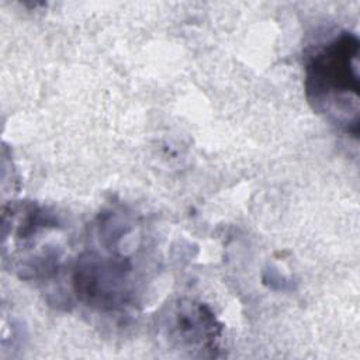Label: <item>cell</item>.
Instances as JSON below:
<instances>
[{
    "label": "cell",
    "instance_id": "3",
    "mask_svg": "<svg viewBox=\"0 0 360 360\" xmlns=\"http://www.w3.org/2000/svg\"><path fill=\"white\" fill-rule=\"evenodd\" d=\"M129 264L118 257L87 253L79 259L73 284L77 295L101 308H117L127 300Z\"/></svg>",
    "mask_w": 360,
    "mask_h": 360
},
{
    "label": "cell",
    "instance_id": "2",
    "mask_svg": "<svg viewBox=\"0 0 360 360\" xmlns=\"http://www.w3.org/2000/svg\"><path fill=\"white\" fill-rule=\"evenodd\" d=\"M160 326L170 346L187 350L191 356H214L222 330L208 307L190 300L169 307Z\"/></svg>",
    "mask_w": 360,
    "mask_h": 360
},
{
    "label": "cell",
    "instance_id": "1",
    "mask_svg": "<svg viewBox=\"0 0 360 360\" xmlns=\"http://www.w3.org/2000/svg\"><path fill=\"white\" fill-rule=\"evenodd\" d=\"M359 38L343 31L319 46L305 68L309 103L336 125L359 134Z\"/></svg>",
    "mask_w": 360,
    "mask_h": 360
}]
</instances>
